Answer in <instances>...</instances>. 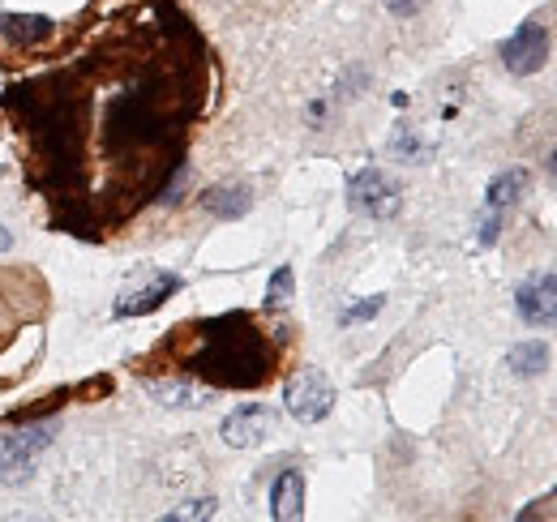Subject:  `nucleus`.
<instances>
[{
    "label": "nucleus",
    "instance_id": "nucleus-1",
    "mask_svg": "<svg viewBox=\"0 0 557 522\" xmlns=\"http://www.w3.org/2000/svg\"><path fill=\"white\" fill-rule=\"evenodd\" d=\"M48 450H52V424L0 433V484H26Z\"/></svg>",
    "mask_w": 557,
    "mask_h": 522
},
{
    "label": "nucleus",
    "instance_id": "nucleus-2",
    "mask_svg": "<svg viewBox=\"0 0 557 522\" xmlns=\"http://www.w3.org/2000/svg\"><path fill=\"white\" fill-rule=\"evenodd\" d=\"M283 407H287V415L292 420H300V424H318V420H326L331 411H335V386L318 373V369H296L292 377H287V386H283Z\"/></svg>",
    "mask_w": 557,
    "mask_h": 522
},
{
    "label": "nucleus",
    "instance_id": "nucleus-3",
    "mask_svg": "<svg viewBox=\"0 0 557 522\" xmlns=\"http://www.w3.org/2000/svg\"><path fill=\"white\" fill-rule=\"evenodd\" d=\"M348 201H351V210H360V214H369V219H395L399 206H404L399 185H395L386 172H377V167H364V172L351 176Z\"/></svg>",
    "mask_w": 557,
    "mask_h": 522
},
{
    "label": "nucleus",
    "instance_id": "nucleus-4",
    "mask_svg": "<svg viewBox=\"0 0 557 522\" xmlns=\"http://www.w3.org/2000/svg\"><path fill=\"white\" fill-rule=\"evenodd\" d=\"M275 433V411L267 402H240L232 415H223L219 424V437L232 446V450H253L262 446L267 437Z\"/></svg>",
    "mask_w": 557,
    "mask_h": 522
},
{
    "label": "nucleus",
    "instance_id": "nucleus-5",
    "mask_svg": "<svg viewBox=\"0 0 557 522\" xmlns=\"http://www.w3.org/2000/svg\"><path fill=\"white\" fill-rule=\"evenodd\" d=\"M549 61V30L541 22H523L506 44H502V65L515 77H532Z\"/></svg>",
    "mask_w": 557,
    "mask_h": 522
},
{
    "label": "nucleus",
    "instance_id": "nucleus-6",
    "mask_svg": "<svg viewBox=\"0 0 557 522\" xmlns=\"http://www.w3.org/2000/svg\"><path fill=\"white\" fill-rule=\"evenodd\" d=\"M515 309L532 330L557 326V274H532L515 291Z\"/></svg>",
    "mask_w": 557,
    "mask_h": 522
},
{
    "label": "nucleus",
    "instance_id": "nucleus-7",
    "mask_svg": "<svg viewBox=\"0 0 557 522\" xmlns=\"http://www.w3.org/2000/svg\"><path fill=\"white\" fill-rule=\"evenodd\" d=\"M181 291V278L176 274H154V283L150 287H141V291H129L125 300H116V318H146V313H154L163 300H172Z\"/></svg>",
    "mask_w": 557,
    "mask_h": 522
},
{
    "label": "nucleus",
    "instance_id": "nucleus-8",
    "mask_svg": "<svg viewBox=\"0 0 557 522\" xmlns=\"http://www.w3.org/2000/svg\"><path fill=\"white\" fill-rule=\"evenodd\" d=\"M271 514L278 522L305 519V475L300 471H283L271 488Z\"/></svg>",
    "mask_w": 557,
    "mask_h": 522
},
{
    "label": "nucleus",
    "instance_id": "nucleus-9",
    "mask_svg": "<svg viewBox=\"0 0 557 522\" xmlns=\"http://www.w3.org/2000/svg\"><path fill=\"white\" fill-rule=\"evenodd\" d=\"M528 185H532V176H528L523 167H506V172H497V176L488 181L485 206H488V210H506V206L523 201V194H528Z\"/></svg>",
    "mask_w": 557,
    "mask_h": 522
},
{
    "label": "nucleus",
    "instance_id": "nucleus-10",
    "mask_svg": "<svg viewBox=\"0 0 557 522\" xmlns=\"http://www.w3.org/2000/svg\"><path fill=\"white\" fill-rule=\"evenodd\" d=\"M202 206L214 219H240V214H249L253 194H249V185H219V189L202 194Z\"/></svg>",
    "mask_w": 557,
    "mask_h": 522
},
{
    "label": "nucleus",
    "instance_id": "nucleus-11",
    "mask_svg": "<svg viewBox=\"0 0 557 522\" xmlns=\"http://www.w3.org/2000/svg\"><path fill=\"white\" fill-rule=\"evenodd\" d=\"M506 369H510L515 377H541V373L549 369V347H545L541 338L515 343V347L506 351Z\"/></svg>",
    "mask_w": 557,
    "mask_h": 522
},
{
    "label": "nucleus",
    "instance_id": "nucleus-12",
    "mask_svg": "<svg viewBox=\"0 0 557 522\" xmlns=\"http://www.w3.org/2000/svg\"><path fill=\"white\" fill-rule=\"evenodd\" d=\"M0 35L13 39V44H44L52 35V17H39V13H4L0 17Z\"/></svg>",
    "mask_w": 557,
    "mask_h": 522
},
{
    "label": "nucleus",
    "instance_id": "nucleus-13",
    "mask_svg": "<svg viewBox=\"0 0 557 522\" xmlns=\"http://www.w3.org/2000/svg\"><path fill=\"white\" fill-rule=\"evenodd\" d=\"M150 394L163 398L168 407H207L210 402V390H198V386H189V382H154Z\"/></svg>",
    "mask_w": 557,
    "mask_h": 522
},
{
    "label": "nucleus",
    "instance_id": "nucleus-14",
    "mask_svg": "<svg viewBox=\"0 0 557 522\" xmlns=\"http://www.w3.org/2000/svg\"><path fill=\"white\" fill-rule=\"evenodd\" d=\"M292 291H296V274H292V265H278L275 274H271V283H267V304L283 309L292 300Z\"/></svg>",
    "mask_w": 557,
    "mask_h": 522
},
{
    "label": "nucleus",
    "instance_id": "nucleus-15",
    "mask_svg": "<svg viewBox=\"0 0 557 522\" xmlns=\"http://www.w3.org/2000/svg\"><path fill=\"white\" fill-rule=\"evenodd\" d=\"M219 501L214 497H202V501H185L181 510H168V522H189V519H214Z\"/></svg>",
    "mask_w": 557,
    "mask_h": 522
},
{
    "label": "nucleus",
    "instance_id": "nucleus-16",
    "mask_svg": "<svg viewBox=\"0 0 557 522\" xmlns=\"http://www.w3.org/2000/svg\"><path fill=\"white\" fill-rule=\"evenodd\" d=\"M382 304H386V296H369L364 304H351L348 313H344V326H351V322H369V318H377V313H382Z\"/></svg>",
    "mask_w": 557,
    "mask_h": 522
},
{
    "label": "nucleus",
    "instance_id": "nucleus-17",
    "mask_svg": "<svg viewBox=\"0 0 557 522\" xmlns=\"http://www.w3.org/2000/svg\"><path fill=\"white\" fill-rule=\"evenodd\" d=\"M382 4H386L395 17H417V13L424 9V4H429V0H382Z\"/></svg>",
    "mask_w": 557,
    "mask_h": 522
},
{
    "label": "nucleus",
    "instance_id": "nucleus-18",
    "mask_svg": "<svg viewBox=\"0 0 557 522\" xmlns=\"http://www.w3.org/2000/svg\"><path fill=\"white\" fill-rule=\"evenodd\" d=\"M13 249V232L9 227H0V253H9Z\"/></svg>",
    "mask_w": 557,
    "mask_h": 522
},
{
    "label": "nucleus",
    "instance_id": "nucleus-19",
    "mask_svg": "<svg viewBox=\"0 0 557 522\" xmlns=\"http://www.w3.org/2000/svg\"><path fill=\"white\" fill-rule=\"evenodd\" d=\"M549 172H554V176H557V150H554V154H549Z\"/></svg>",
    "mask_w": 557,
    "mask_h": 522
}]
</instances>
